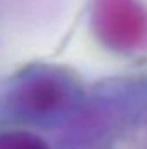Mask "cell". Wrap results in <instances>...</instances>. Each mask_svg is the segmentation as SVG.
I'll use <instances>...</instances> for the list:
<instances>
[{
    "instance_id": "obj_2",
    "label": "cell",
    "mask_w": 147,
    "mask_h": 149,
    "mask_svg": "<svg viewBox=\"0 0 147 149\" xmlns=\"http://www.w3.org/2000/svg\"><path fill=\"white\" fill-rule=\"evenodd\" d=\"M16 97L24 111L42 114L61 108L68 99V88L61 80L43 74L23 83Z\"/></svg>"
},
{
    "instance_id": "obj_1",
    "label": "cell",
    "mask_w": 147,
    "mask_h": 149,
    "mask_svg": "<svg viewBox=\"0 0 147 149\" xmlns=\"http://www.w3.org/2000/svg\"><path fill=\"white\" fill-rule=\"evenodd\" d=\"M90 19L95 37L111 50L147 49V7L140 0H94Z\"/></svg>"
},
{
    "instance_id": "obj_3",
    "label": "cell",
    "mask_w": 147,
    "mask_h": 149,
    "mask_svg": "<svg viewBox=\"0 0 147 149\" xmlns=\"http://www.w3.org/2000/svg\"><path fill=\"white\" fill-rule=\"evenodd\" d=\"M0 149H50L49 144L33 132L10 130L0 134Z\"/></svg>"
}]
</instances>
